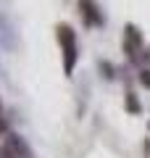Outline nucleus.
Segmentation results:
<instances>
[{"instance_id": "obj_1", "label": "nucleus", "mask_w": 150, "mask_h": 158, "mask_svg": "<svg viewBox=\"0 0 150 158\" xmlns=\"http://www.w3.org/2000/svg\"><path fill=\"white\" fill-rule=\"evenodd\" d=\"M56 40L61 48V58H63V74L71 77L79 61V48H77V32L71 24H58L56 27Z\"/></svg>"}, {"instance_id": "obj_2", "label": "nucleus", "mask_w": 150, "mask_h": 158, "mask_svg": "<svg viewBox=\"0 0 150 158\" xmlns=\"http://www.w3.org/2000/svg\"><path fill=\"white\" fill-rule=\"evenodd\" d=\"M121 48H124V53H127L129 58H137L140 53L145 50V37H142V32H140L137 24H127V27H124Z\"/></svg>"}, {"instance_id": "obj_3", "label": "nucleus", "mask_w": 150, "mask_h": 158, "mask_svg": "<svg viewBox=\"0 0 150 158\" xmlns=\"http://www.w3.org/2000/svg\"><path fill=\"white\" fill-rule=\"evenodd\" d=\"M3 148H6L8 153H11V158H32V148L27 145V140H24L21 135H16V132H6V137H3Z\"/></svg>"}, {"instance_id": "obj_4", "label": "nucleus", "mask_w": 150, "mask_h": 158, "mask_svg": "<svg viewBox=\"0 0 150 158\" xmlns=\"http://www.w3.org/2000/svg\"><path fill=\"white\" fill-rule=\"evenodd\" d=\"M79 13H82V21L87 27H103L106 24V16L95 0H79Z\"/></svg>"}, {"instance_id": "obj_5", "label": "nucleus", "mask_w": 150, "mask_h": 158, "mask_svg": "<svg viewBox=\"0 0 150 158\" xmlns=\"http://www.w3.org/2000/svg\"><path fill=\"white\" fill-rule=\"evenodd\" d=\"M13 27H11V21H8L6 16H0V42L8 48V50H13Z\"/></svg>"}, {"instance_id": "obj_6", "label": "nucleus", "mask_w": 150, "mask_h": 158, "mask_svg": "<svg viewBox=\"0 0 150 158\" xmlns=\"http://www.w3.org/2000/svg\"><path fill=\"white\" fill-rule=\"evenodd\" d=\"M124 106H127V111H129V113H134V116H137V113H142V106H140L137 95H134L132 90L124 92Z\"/></svg>"}, {"instance_id": "obj_7", "label": "nucleus", "mask_w": 150, "mask_h": 158, "mask_svg": "<svg viewBox=\"0 0 150 158\" xmlns=\"http://www.w3.org/2000/svg\"><path fill=\"white\" fill-rule=\"evenodd\" d=\"M140 85L145 87V90H150V69H140Z\"/></svg>"}, {"instance_id": "obj_8", "label": "nucleus", "mask_w": 150, "mask_h": 158, "mask_svg": "<svg viewBox=\"0 0 150 158\" xmlns=\"http://www.w3.org/2000/svg\"><path fill=\"white\" fill-rule=\"evenodd\" d=\"M98 66H100V74H103L106 79H113V66H111L108 61H100Z\"/></svg>"}, {"instance_id": "obj_9", "label": "nucleus", "mask_w": 150, "mask_h": 158, "mask_svg": "<svg viewBox=\"0 0 150 158\" xmlns=\"http://www.w3.org/2000/svg\"><path fill=\"white\" fill-rule=\"evenodd\" d=\"M142 150H145V156H150V140L142 142Z\"/></svg>"}, {"instance_id": "obj_10", "label": "nucleus", "mask_w": 150, "mask_h": 158, "mask_svg": "<svg viewBox=\"0 0 150 158\" xmlns=\"http://www.w3.org/2000/svg\"><path fill=\"white\" fill-rule=\"evenodd\" d=\"M142 58H148V61H150V48H148V50H142Z\"/></svg>"}]
</instances>
